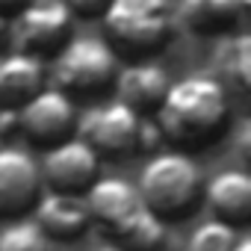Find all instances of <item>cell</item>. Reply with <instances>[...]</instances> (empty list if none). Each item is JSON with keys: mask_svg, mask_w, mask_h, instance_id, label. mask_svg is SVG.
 Returning a JSON list of instances; mask_svg holds the SVG:
<instances>
[{"mask_svg": "<svg viewBox=\"0 0 251 251\" xmlns=\"http://www.w3.org/2000/svg\"><path fill=\"white\" fill-rule=\"evenodd\" d=\"M225 89L248 92L251 86V36L236 33L227 36L219 50H216V74H213Z\"/></svg>", "mask_w": 251, "mask_h": 251, "instance_id": "2e32d148", "label": "cell"}, {"mask_svg": "<svg viewBox=\"0 0 251 251\" xmlns=\"http://www.w3.org/2000/svg\"><path fill=\"white\" fill-rule=\"evenodd\" d=\"M24 3H30V0H0V15H3V18H12Z\"/></svg>", "mask_w": 251, "mask_h": 251, "instance_id": "44dd1931", "label": "cell"}, {"mask_svg": "<svg viewBox=\"0 0 251 251\" xmlns=\"http://www.w3.org/2000/svg\"><path fill=\"white\" fill-rule=\"evenodd\" d=\"M98 166H100V154L80 136H68L48 145L39 175H42V183H48L50 189L83 192L98 177Z\"/></svg>", "mask_w": 251, "mask_h": 251, "instance_id": "ba28073f", "label": "cell"}, {"mask_svg": "<svg viewBox=\"0 0 251 251\" xmlns=\"http://www.w3.org/2000/svg\"><path fill=\"white\" fill-rule=\"evenodd\" d=\"M230 118L227 89L213 74H189L169 83L163 100L157 103V127L163 142L180 151L213 145Z\"/></svg>", "mask_w": 251, "mask_h": 251, "instance_id": "6da1fadb", "label": "cell"}, {"mask_svg": "<svg viewBox=\"0 0 251 251\" xmlns=\"http://www.w3.org/2000/svg\"><path fill=\"white\" fill-rule=\"evenodd\" d=\"M42 189L39 163L15 145L0 148V216H21L36 207Z\"/></svg>", "mask_w": 251, "mask_h": 251, "instance_id": "9c48e42d", "label": "cell"}, {"mask_svg": "<svg viewBox=\"0 0 251 251\" xmlns=\"http://www.w3.org/2000/svg\"><path fill=\"white\" fill-rule=\"evenodd\" d=\"M92 251H124L118 242H100V245H95Z\"/></svg>", "mask_w": 251, "mask_h": 251, "instance_id": "7402d4cb", "label": "cell"}, {"mask_svg": "<svg viewBox=\"0 0 251 251\" xmlns=\"http://www.w3.org/2000/svg\"><path fill=\"white\" fill-rule=\"evenodd\" d=\"M83 201H86L89 219L98 222L106 230H115L136 207H142V198H139L136 186L124 177H115V175L95 177L83 189Z\"/></svg>", "mask_w": 251, "mask_h": 251, "instance_id": "8fae6325", "label": "cell"}, {"mask_svg": "<svg viewBox=\"0 0 251 251\" xmlns=\"http://www.w3.org/2000/svg\"><path fill=\"white\" fill-rule=\"evenodd\" d=\"M115 71H118V53L109 48V42L98 36H80L68 39L53 53L50 80L65 95L92 98L112 86Z\"/></svg>", "mask_w": 251, "mask_h": 251, "instance_id": "277c9868", "label": "cell"}, {"mask_svg": "<svg viewBox=\"0 0 251 251\" xmlns=\"http://www.w3.org/2000/svg\"><path fill=\"white\" fill-rule=\"evenodd\" d=\"M169 71L154 62L151 56L145 59H130L124 68L115 71V92H118V100H124L127 106H133L136 112H151L157 109V103L163 100L166 89H169Z\"/></svg>", "mask_w": 251, "mask_h": 251, "instance_id": "30bf717a", "label": "cell"}, {"mask_svg": "<svg viewBox=\"0 0 251 251\" xmlns=\"http://www.w3.org/2000/svg\"><path fill=\"white\" fill-rule=\"evenodd\" d=\"M236 251H251V242H248V236H242V239H239V245H236Z\"/></svg>", "mask_w": 251, "mask_h": 251, "instance_id": "cb8c5ba5", "label": "cell"}, {"mask_svg": "<svg viewBox=\"0 0 251 251\" xmlns=\"http://www.w3.org/2000/svg\"><path fill=\"white\" fill-rule=\"evenodd\" d=\"M109 48L118 56L145 59L160 53L177 30L172 0H109L100 12Z\"/></svg>", "mask_w": 251, "mask_h": 251, "instance_id": "7a4b0ae2", "label": "cell"}, {"mask_svg": "<svg viewBox=\"0 0 251 251\" xmlns=\"http://www.w3.org/2000/svg\"><path fill=\"white\" fill-rule=\"evenodd\" d=\"M201 195L207 198L210 210L230 225H242L251 219V177L242 169H222L210 177Z\"/></svg>", "mask_w": 251, "mask_h": 251, "instance_id": "5bb4252c", "label": "cell"}, {"mask_svg": "<svg viewBox=\"0 0 251 251\" xmlns=\"http://www.w3.org/2000/svg\"><path fill=\"white\" fill-rule=\"evenodd\" d=\"M139 124H142V112H136L124 100H109V103L92 106L83 118H77V133L98 154L124 157V154L139 151L136 148Z\"/></svg>", "mask_w": 251, "mask_h": 251, "instance_id": "8992f818", "label": "cell"}, {"mask_svg": "<svg viewBox=\"0 0 251 251\" xmlns=\"http://www.w3.org/2000/svg\"><path fill=\"white\" fill-rule=\"evenodd\" d=\"M36 225L48 233V236H56V239H77L89 225V210H86V201L80 192H59V189H50L45 198L36 201Z\"/></svg>", "mask_w": 251, "mask_h": 251, "instance_id": "7c38bea8", "label": "cell"}, {"mask_svg": "<svg viewBox=\"0 0 251 251\" xmlns=\"http://www.w3.org/2000/svg\"><path fill=\"white\" fill-rule=\"evenodd\" d=\"M251 0H180L175 6L177 24L198 36H216L233 30L245 12Z\"/></svg>", "mask_w": 251, "mask_h": 251, "instance_id": "4fadbf2b", "label": "cell"}, {"mask_svg": "<svg viewBox=\"0 0 251 251\" xmlns=\"http://www.w3.org/2000/svg\"><path fill=\"white\" fill-rule=\"evenodd\" d=\"M112 233H115V242L124 251H157L163 245V239H166V222L142 204Z\"/></svg>", "mask_w": 251, "mask_h": 251, "instance_id": "e0dca14e", "label": "cell"}, {"mask_svg": "<svg viewBox=\"0 0 251 251\" xmlns=\"http://www.w3.org/2000/svg\"><path fill=\"white\" fill-rule=\"evenodd\" d=\"M62 3L71 9V15H83V18H100V12L106 9L109 0H62Z\"/></svg>", "mask_w": 251, "mask_h": 251, "instance_id": "ffe728a7", "label": "cell"}, {"mask_svg": "<svg viewBox=\"0 0 251 251\" xmlns=\"http://www.w3.org/2000/svg\"><path fill=\"white\" fill-rule=\"evenodd\" d=\"M74 33V15L62 0H30L24 3L12 21L6 39L15 50L33 56H53Z\"/></svg>", "mask_w": 251, "mask_h": 251, "instance_id": "5b68a950", "label": "cell"}, {"mask_svg": "<svg viewBox=\"0 0 251 251\" xmlns=\"http://www.w3.org/2000/svg\"><path fill=\"white\" fill-rule=\"evenodd\" d=\"M239 239H242V233L236 230V225H230L225 219H210L192 230L186 251H236Z\"/></svg>", "mask_w": 251, "mask_h": 251, "instance_id": "ac0fdd59", "label": "cell"}, {"mask_svg": "<svg viewBox=\"0 0 251 251\" xmlns=\"http://www.w3.org/2000/svg\"><path fill=\"white\" fill-rule=\"evenodd\" d=\"M0 251H50V245L36 222H12L0 230Z\"/></svg>", "mask_w": 251, "mask_h": 251, "instance_id": "d6986e66", "label": "cell"}, {"mask_svg": "<svg viewBox=\"0 0 251 251\" xmlns=\"http://www.w3.org/2000/svg\"><path fill=\"white\" fill-rule=\"evenodd\" d=\"M48 74L39 56L12 50L0 53V106L18 109L30 95H36L45 86Z\"/></svg>", "mask_w": 251, "mask_h": 251, "instance_id": "9a60e30c", "label": "cell"}, {"mask_svg": "<svg viewBox=\"0 0 251 251\" xmlns=\"http://www.w3.org/2000/svg\"><path fill=\"white\" fill-rule=\"evenodd\" d=\"M136 192L160 219L189 216L201 198V172L186 151H160L145 163Z\"/></svg>", "mask_w": 251, "mask_h": 251, "instance_id": "3957f363", "label": "cell"}, {"mask_svg": "<svg viewBox=\"0 0 251 251\" xmlns=\"http://www.w3.org/2000/svg\"><path fill=\"white\" fill-rule=\"evenodd\" d=\"M6 33H9V18L0 15V42H6Z\"/></svg>", "mask_w": 251, "mask_h": 251, "instance_id": "603a6c76", "label": "cell"}, {"mask_svg": "<svg viewBox=\"0 0 251 251\" xmlns=\"http://www.w3.org/2000/svg\"><path fill=\"white\" fill-rule=\"evenodd\" d=\"M77 106L74 98L56 86H42L18 106V130L36 145H53L68 139L77 130Z\"/></svg>", "mask_w": 251, "mask_h": 251, "instance_id": "52a82bcc", "label": "cell"}]
</instances>
